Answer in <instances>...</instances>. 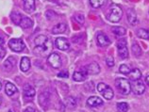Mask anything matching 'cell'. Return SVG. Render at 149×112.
<instances>
[{"mask_svg":"<svg viewBox=\"0 0 149 112\" xmlns=\"http://www.w3.org/2000/svg\"><path fill=\"white\" fill-rule=\"evenodd\" d=\"M58 77H64V78H67L69 76V73L67 71H61L60 74H58Z\"/></svg>","mask_w":149,"mask_h":112,"instance_id":"d6a6232c","label":"cell"},{"mask_svg":"<svg viewBox=\"0 0 149 112\" xmlns=\"http://www.w3.org/2000/svg\"><path fill=\"white\" fill-rule=\"evenodd\" d=\"M123 16V10L118 5H112L107 13V19L112 23H117Z\"/></svg>","mask_w":149,"mask_h":112,"instance_id":"6da1fadb","label":"cell"},{"mask_svg":"<svg viewBox=\"0 0 149 112\" xmlns=\"http://www.w3.org/2000/svg\"><path fill=\"white\" fill-rule=\"evenodd\" d=\"M86 72L88 73V75H97L100 72V66L96 62H93L89 64L88 66L85 67Z\"/></svg>","mask_w":149,"mask_h":112,"instance_id":"5bb4252c","label":"cell"},{"mask_svg":"<svg viewBox=\"0 0 149 112\" xmlns=\"http://www.w3.org/2000/svg\"><path fill=\"white\" fill-rule=\"evenodd\" d=\"M35 45H36V50L42 49L45 52L53 48V44L50 42L48 37L45 35H39L35 39Z\"/></svg>","mask_w":149,"mask_h":112,"instance_id":"7a4b0ae2","label":"cell"},{"mask_svg":"<svg viewBox=\"0 0 149 112\" xmlns=\"http://www.w3.org/2000/svg\"><path fill=\"white\" fill-rule=\"evenodd\" d=\"M106 3V0H90V4L92 5V7L95 8H101L102 6Z\"/></svg>","mask_w":149,"mask_h":112,"instance_id":"83f0119b","label":"cell"},{"mask_svg":"<svg viewBox=\"0 0 149 112\" xmlns=\"http://www.w3.org/2000/svg\"><path fill=\"white\" fill-rule=\"evenodd\" d=\"M10 18H11V21H13L15 25L19 26L22 21L23 15L21 13L17 12V11H13V12H11V14H10Z\"/></svg>","mask_w":149,"mask_h":112,"instance_id":"7402d4cb","label":"cell"},{"mask_svg":"<svg viewBox=\"0 0 149 112\" xmlns=\"http://www.w3.org/2000/svg\"><path fill=\"white\" fill-rule=\"evenodd\" d=\"M102 94H103V96H104V98L105 99H107V100H111V99H112V97H113V95H114V93H113V91H112V88L109 87V86H108L107 87V88L102 92Z\"/></svg>","mask_w":149,"mask_h":112,"instance_id":"cb8c5ba5","label":"cell"},{"mask_svg":"<svg viewBox=\"0 0 149 112\" xmlns=\"http://www.w3.org/2000/svg\"><path fill=\"white\" fill-rule=\"evenodd\" d=\"M117 48H118V55L121 59H125L128 57V49L127 45V41L125 39L117 41Z\"/></svg>","mask_w":149,"mask_h":112,"instance_id":"277c9868","label":"cell"},{"mask_svg":"<svg viewBox=\"0 0 149 112\" xmlns=\"http://www.w3.org/2000/svg\"><path fill=\"white\" fill-rule=\"evenodd\" d=\"M127 76L129 77V79H131L133 81L135 80H139L141 78V76H142V73L140 72L139 69H133V70L130 71V73L127 75Z\"/></svg>","mask_w":149,"mask_h":112,"instance_id":"ffe728a7","label":"cell"},{"mask_svg":"<svg viewBox=\"0 0 149 112\" xmlns=\"http://www.w3.org/2000/svg\"><path fill=\"white\" fill-rule=\"evenodd\" d=\"M76 20L77 21V22H79L80 24H83L84 23V16L83 15H81V14H77L76 15Z\"/></svg>","mask_w":149,"mask_h":112,"instance_id":"836d02e7","label":"cell"},{"mask_svg":"<svg viewBox=\"0 0 149 112\" xmlns=\"http://www.w3.org/2000/svg\"><path fill=\"white\" fill-rule=\"evenodd\" d=\"M9 112H11V111H10H10H9Z\"/></svg>","mask_w":149,"mask_h":112,"instance_id":"b9f144b4","label":"cell"},{"mask_svg":"<svg viewBox=\"0 0 149 112\" xmlns=\"http://www.w3.org/2000/svg\"><path fill=\"white\" fill-rule=\"evenodd\" d=\"M87 75H88V73L86 72V69L84 68L82 71L74 72L73 75V79L74 81H77V82H82V81H84L87 78Z\"/></svg>","mask_w":149,"mask_h":112,"instance_id":"4fadbf2b","label":"cell"},{"mask_svg":"<svg viewBox=\"0 0 149 112\" xmlns=\"http://www.w3.org/2000/svg\"><path fill=\"white\" fill-rule=\"evenodd\" d=\"M5 55H6V50L1 45L0 46V59H2L3 57H5Z\"/></svg>","mask_w":149,"mask_h":112,"instance_id":"e575fe53","label":"cell"},{"mask_svg":"<svg viewBox=\"0 0 149 112\" xmlns=\"http://www.w3.org/2000/svg\"><path fill=\"white\" fill-rule=\"evenodd\" d=\"M24 112H35V109H33V107H26V109L24 110Z\"/></svg>","mask_w":149,"mask_h":112,"instance_id":"d590c367","label":"cell"},{"mask_svg":"<svg viewBox=\"0 0 149 112\" xmlns=\"http://www.w3.org/2000/svg\"><path fill=\"white\" fill-rule=\"evenodd\" d=\"M146 84H147V85H149V75H148V76H146Z\"/></svg>","mask_w":149,"mask_h":112,"instance_id":"74e56055","label":"cell"},{"mask_svg":"<svg viewBox=\"0 0 149 112\" xmlns=\"http://www.w3.org/2000/svg\"><path fill=\"white\" fill-rule=\"evenodd\" d=\"M137 35H138L139 38L143 39V40H147V39H149L148 31L144 28H139L138 30H137Z\"/></svg>","mask_w":149,"mask_h":112,"instance_id":"d4e9b609","label":"cell"},{"mask_svg":"<svg viewBox=\"0 0 149 112\" xmlns=\"http://www.w3.org/2000/svg\"><path fill=\"white\" fill-rule=\"evenodd\" d=\"M9 47L14 52H22L25 49V42L21 39H11L9 41Z\"/></svg>","mask_w":149,"mask_h":112,"instance_id":"5b68a950","label":"cell"},{"mask_svg":"<svg viewBox=\"0 0 149 112\" xmlns=\"http://www.w3.org/2000/svg\"><path fill=\"white\" fill-rule=\"evenodd\" d=\"M106 63L109 67H113L114 66V59L111 56H108L106 57Z\"/></svg>","mask_w":149,"mask_h":112,"instance_id":"4dcf8cb0","label":"cell"},{"mask_svg":"<svg viewBox=\"0 0 149 112\" xmlns=\"http://www.w3.org/2000/svg\"><path fill=\"white\" fill-rule=\"evenodd\" d=\"M66 30V25L63 23H60L54 26L52 28V33L53 34H61Z\"/></svg>","mask_w":149,"mask_h":112,"instance_id":"44dd1931","label":"cell"},{"mask_svg":"<svg viewBox=\"0 0 149 112\" xmlns=\"http://www.w3.org/2000/svg\"><path fill=\"white\" fill-rule=\"evenodd\" d=\"M130 71H131V68L127 64H122L120 66V68H119V72L121 73V74H123V75H127L129 73H130Z\"/></svg>","mask_w":149,"mask_h":112,"instance_id":"f1b7e54d","label":"cell"},{"mask_svg":"<svg viewBox=\"0 0 149 112\" xmlns=\"http://www.w3.org/2000/svg\"><path fill=\"white\" fill-rule=\"evenodd\" d=\"M23 6H24L25 11L27 13H32L36 9L35 0H23Z\"/></svg>","mask_w":149,"mask_h":112,"instance_id":"7c38bea8","label":"cell"},{"mask_svg":"<svg viewBox=\"0 0 149 112\" xmlns=\"http://www.w3.org/2000/svg\"><path fill=\"white\" fill-rule=\"evenodd\" d=\"M1 103H2V97L0 96V106H1Z\"/></svg>","mask_w":149,"mask_h":112,"instance_id":"f35d334b","label":"cell"},{"mask_svg":"<svg viewBox=\"0 0 149 112\" xmlns=\"http://www.w3.org/2000/svg\"><path fill=\"white\" fill-rule=\"evenodd\" d=\"M23 91H24V95L26 98H33L35 94H36V91H35L34 88L31 87L29 84H26L24 88H23Z\"/></svg>","mask_w":149,"mask_h":112,"instance_id":"9a60e30c","label":"cell"},{"mask_svg":"<svg viewBox=\"0 0 149 112\" xmlns=\"http://www.w3.org/2000/svg\"><path fill=\"white\" fill-rule=\"evenodd\" d=\"M47 62L55 69H58L61 66V57L57 53L50 54L49 57H47Z\"/></svg>","mask_w":149,"mask_h":112,"instance_id":"8992f818","label":"cell"},{"mask_svg":"<svg viewBox=\"0 0 149 112\" xmlns=\"http://www.w3.org/2000/svg\"><path fill=\"white\" fill-rule=\"evenodd\" d=\"M130 85H131V91L134 92L135 94L141 95V94L143 93L144 91H146V87H144V84L141 80H135V81H133L132 83H130Z\"/></svg>","mask_w":149,"mask_h":112,"instance_id":"52a82bcc","label":"cell"},{"mask_svg":"<svg viewBox=\"0 0 149 112\" xmlns=\"http://www.w3.org/2000/svg\"><path fill=\"white\" fill-rule=\"evenodd\" d=\"M103 105V100L98 96H92L87 100V106L91 107H95Z\"/></svg>","mask_w":149,"mask_h":112,"instance_id":"8fae6325","label":"cell"},{"mask_svg":"<svg viewBox=\"0 0 149 112\" xmlns=\"http://www.w3.org/2000/svg\"><path fill=\"white\" fill-rule=\"evenodd\" d=\"M55 45L56 47L62 51H65V50H68L70 48V44L67 41V39L64 37H60L57 38L56 41H55Z\"/></svg>","mask_w":149,"mask_h":112,"instance_id":"ba28073f","label":"cell"},{"mask_svg":"<svg viewBox=\"0 0 149 112\" xmlns=\"http://www.w3.org/2000/svg\"><path fill=\"white\" fill-rule=\"evenodd\" d=\"M3 42H4V40H3V38L0 36V46H1L3 44Z\"/></svg>","mask_w":149,"mask_h":112,"instance_id":"8d00e7d4","label":"cell"},{"mask_svg":"<svg viewBox=\"0 0 149 112\" xmlns=\"http://www.w3.org/2000/svg\"><path fill=\"white\" fill-rule=\"evenodd\" d=\"M116 107H117L118 112H127V110H128V105L125 102L118 103L116 105Z\"/></svg>","mask_w":149,"mask_h":112,"instance_id":"4316f807","label":"cell"},{"mask_svg":"<svg viewBox=\"0 0 149 112\" xmlns=\"http://www.w3.org/2000/svg\"><path fill=\"white\" fill-rule=\"evenodd\" d=\"M115 86L117 88V90L120 92L121 94L123 95H127L129 94V92L131 91V85L129 80L125 79V78H117L115 80Z\"/></svg>","mask_w":149,"mask_h":112,"instance_id":"3957f363","label":"cell"},{"mask_svg":"<svg viewBox=\"0 0 149 112\" xmlns=\"http://www.w3.org/2000/svg\"><path fill=\"white\" fill-rule=\"evenodd\" d=\"M107 87H108V85H106L104 83H99L98 85H97V91L102 93V92H103L106 88H107Z\"/></svg>","mask_w":149,"mask_h":112,"instance_id":"1f68e13d","label":"cell"},{"mask_svg":"<svg viewBox=\"0 0 149 112\" xmlns=\"http://www.w3.org/2000/svg\"><path fill=\"white\" fill-rule=\"evenodd\" d=\"M147 31H148V36H149V29L147 30Z\"/></svg>","mask_w":149,"mask_h":112,"instance_id":"60d3db41","label":"cell"},{"mask_svg":"<svg viewBox=\"0 0 149 112\" xmlns=\"http://www.w3.org/2000/svg\"><path fill=\"white\" fill-rule=\"evenodd\" d=\"M19 26H20L21 28H24V29L29 28H31V26H33V22H32V20H31L30 18L26 17V16H23L22 21H21L20 25H19Z\"/></svg>","mask_w":149,"mask_h":112,"instance_id":"d6986e66","label":"cell"},{"mask_svg":"<svg viewBox=\"0 0 149 112\" xmlns=\"http://www.w3.org/2000/svg\"><path fill=\"white\" fill-rule=\"evenodd\" d=\"M112 33H114L116 36H124L127 33V30L123 26H113L111 28Z\"/></svg>","mask_w":149,"mask_h":112,"instance_id":"603a6c76","label":"cell"},{"mask_svg":"<svg viewBox=\"0 0 149 112\" xmlns=\"http://www.w3.org/2000/svg\"><path fill=\"white\" fill-rule=\"evenodd\" d=\"M49 102H50V97L47 92H42V93L39 95V104H40L42 109H47Z\"/></svg>","mask_w":149,"mask_h":112,"instance_id":"9c48e42d","label":"cell"},{"mask_svg":"<svg viewBox=\"0 0 149 112\" xmlns=\"http://www.w3.org/2000/svg\"><path fill=\"white\" fill-rule=\"evenodd\" d=\"M5 91L9 96H13L14 93H16L18 90L14 84L10 83V82H7L5 85Z\"/></svg>","mask_w":149,"mask_h":112,"instance_id":"e0dca14e","label":"cell"},{"mask_svg":"<svg viewBox=\"0 0 149 112\" xmlns=\"http://www.w3.org/2000/svg\"><path fill=\"white\" fill-rule=\"evenodd\" d=\"M127 21L131 26H135L137 23H138V20H137V14L133 9H130L127 11Z\"/></svg>","mask_w":149,"mask_h":112,"instance_id":"2e32d148","label":"cell"},{"mask_svg":"<svg viewBox=\"0 0 149 112\" xmlns=\"http://www.w3.org/2000/svg\"><path fill=\"white\" fill-rule=\"evenodd\" d=\"M66 104H67V106L69 107H71V109H73V107H74L77 106L76 100H74L73 97H68L67 99H66Z\"/></svg>","mask_w":149,"mask_h":112,"instance_id":"f546056e","label":"cell"},{"mask_svg":"<svg viewBox=\"0 0 149 112\" xmlns=\"http://www.w3.org/2000/svg\"><path fill=\"white\" fill-rule=\"evenodd\" d=\"M30 68V60L29 57H22L21 59V63H20V69L22 72H27Z\"/></svg>","mask_w":149,"mask_h":112,"instance_id":"ac0fdd59","label":"cell"},{"mask_svg":"<svg viewBox=\"0 0 149 112\" xmlns=\"http://www.w3.org/2000/svg\"><path fill=\"white\" fill-rule=\"evenodd\" d=\"M2 88V84H1V82H0V90Z\"/></svg>","mask_w":149,"mask_h":112,"instance_id":"ab89813d","label":"cell"},{"mask_svg":"<svg viewBox=\"0 0 149 112\" xmlns=\"http://www.w3.org/2000/svg\"><path fill=\"white\" fill-rule=\"evenodd\" d=\"M131 49H132V53L134 54L136 57H140L141 55H142V53H143L142 48L140 47V45L138 44H133Z\"/></svg>","mask_w":149,"mask_h":112,"instance_id":"484cf974","label":"cell"},{"mask_svg":"<svg viewBox=\"0 0 149 112\" xmlns=\"http://www.w3.org/2000/svg\"><path fill=\"white\" fill-rule=\"evenodd\" d=\"M96 41L97 44H98L102 47H105V46H108L111 44V40L109 39L107 35H105L104 33H99L96 37Z\"/></svg>","mask_w":149,"mask_h":112,"instance_id":"30bf717a","label":"cell"}]
</instances>
